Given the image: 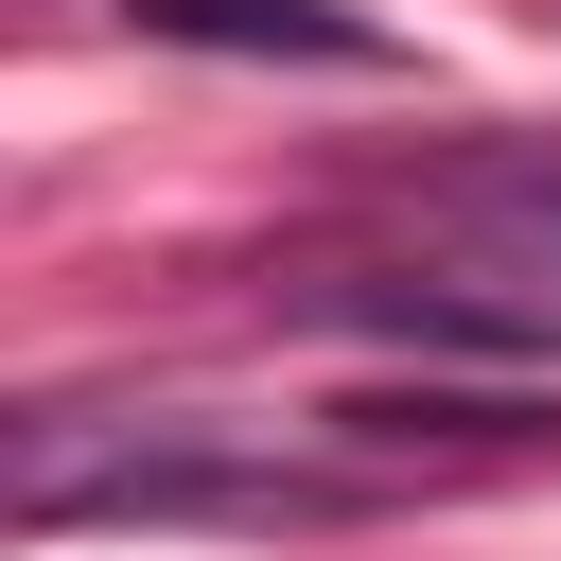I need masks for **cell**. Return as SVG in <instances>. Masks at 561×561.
Listing matches in <instances>:
<instances>
[{
    "mask_svg": "<svg viewBox=\"0 0 561 561\" xmlns=\"http://www.w3.org/2000/svg\"><path fill=\"white\" fill-rule=\"evenodd\" d=\"M316 508H351V473L245 456V438H210V421H158V438H123V456H70V438L18 456V526H316Z\"/></svg>",
    "mask_w": 561,
    "mask_h": 561,
    "instance_id": "cell-1",
    "label": "cell"
},
{
    "mask_svg": "<svg viewBox=\"0 0 561 561\" xmlns=\"http://www.w3.org/2000/svg\"><path fill=\"white\" fill-rule=\"evenodd\" d=\"M140 35H175V53H280V70H386V35L351 18V0H123Z\"/></svg>",
    "mask_w": 561,
    "mask_h": 561,
    "instance_id": "cell-2",
    "label": "cell"
},
{
    "mask_svg": "<svg viewBox=\"0 0 561 561\" xmlns=\"http://www.w3.org/2000/svg\"><path fill=\"white\" fill-rule=\"evenodd\" d=\"M456 210H473V245H491V263H526V280L561 298V175H473Z\"/></svg>",
    "mask_w": 561,
    "mask_h": 561,
    "instance_id": "cell-3",
    "label": "cell"
}]
</instances>
